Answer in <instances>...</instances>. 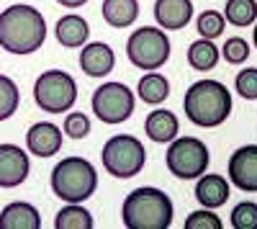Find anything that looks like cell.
<instances>
[{
    "mask_svg": "<svg viewBox=\"0 0 257 229\" xmlns=\"http://www.w3.org/2000/svg\"><path fill=\"white\" fill-rule=\"evenodd\" d=\"M100 16L111 29H128L139 18V0H103Z\"/></svg>",
    "mask_w": 257,
    "mask_h": 229,
    "instance_id": "obj_19",
    "label": "cell"
},
{
    "mask_svg": "<svg viewBox=\"0 0 257 229\" xmlns=\"http://www.w3.org/2000/svg\"><path fill=\"white\" fill-rule=\"evenodd\" d=\"M229 183L244 193H257V144H242L229 155Z\"/></svg>",
    "mask_w": 257,
    "mask_h": 229,
    "instance_id": "obj_10",
    "label": "cell"
},
{
    "mask_svg": "<svg viewBox=\"0 0 257 229\" xmlns=\"http://www.w3.org/2000/svg\"><path fill=\"white\" fill-rule=\"evenodd\" d=\"M173 219V198L155 185H139L121 203V224L126 229H170Z\"/></svg>",
    "mask_w": 257,
    "mask_h": 229,
    "instance_id": "obj_3",
    "label": "cell"
},
{
    "mask_svg": "<svg viewBox=\"0 0 257 229\" xmlns=\"http://www.w3.org/2000/svg\"><path fill=\"white\" fill-rule=\"evenodd\" d=\"M100 162H103V170L113 178H118V180L134 178L147 165L144 142L134 134H113L103 144Z\"/></svg>",
    "mask_w": 257,
    "mask_h": 229,
    "instance_id": "obj_5",
    "label": "cell"
},
{
    "mask_svg": "<svg viewBox=\"0 0 257 229\" xmlns=\"http://www.w3.org/2000/svg\"><path fill=\"white\" fill-rule=\"evenodd\" d=\"M80 70L88 77H108L116 67V52L105 41H88L80 52Z\"/></svg>",
    "mask_w": 257,
    "mask_h": 229,
    "instance_id": "obj_13",
    "label": "cell"
},
{
    "mask_svg": "<svg viewBox=\"0 0 257 229\" xmlns=\"http://www.w3.org/2000/svg\"><path fill=\"white\" fill-rule=\"evenodd\" d=\"M231 229H257V203L254 201H239L229 214Z\"/></svg>",
    "mask_w": 257,
    "mask_h": 229,
    "instance_id": "obj_26",
    "label": "cell"
},
{
    "mask_svg": "<svg viewBox=\"0 0 257 229\" xmlns=\"http://www.w3.org/2000/svg\"><path fill=\"white\" fill-rule=\"evenodd\" d=\"M193 0H155V21L165 31H180L193 21Z\"/></svg>",
    "mask_w": 257,
    "mask_h": 229,
    "instance_id": "obj_14",
    "label": "cell"
},
{
    "mask_svg": "<svg viewBox=\"0 0 257 229\" xmlns=\"http://www.w3.org/2000/svg\"><path fill=\"white\" fill-rule=\"evenodd\" d=\"M47 41V18L29 3H13L0 11V47L8 54H34Z\"/></svg>",
    "mask_w": 257,
    "mask_h": 229,
    "instance_id": "obj_1",
    "label": "cell"
},
{
    "mask_svg": "<svg viewBox=\"0 0 257 229\" xmlns=\"http://www.w3.org/2000/svg\"><path fill=\"white\" fill-rule=\"evenodd\" d=\"M144 134L155 144H170L180 134V119L170 108H155L144 119Z\"/></svg>",
    "mask_w": 257,
    "mask_h": 229,
    "instance_id": "obj_16",
    "label": "cell"
},
{
    "mask_svg": "<svg viewBox=\"0 0 257 229\" xmlns=\"http://www.w3.org/2000/svg\"><path fill=\"white\" fill-rule=\"evenodd\" d=\"M183 229H224V221L216 214V209H206V206H201V209L188 214Z\"/></svg>",
    "mask_w": 257,
    "mask_h": 229,
    "instance_id": "obj_29",
    "label": "cell"
},
{
    "mask_svg": "<svg viewBox=\"0 0 257 229\" xmlns=\"http://www.w3.org/2000/svg\"><path fill=\"white\" fill-rule=\"evenodd\" d=\"M31 173L29 150L18 147L13 142L0 144V188H18L24 185Z\"/></svg>",
    "mask_w": 257,
    "mask_h": 229,
    "instance_id": "obj_11",
    "label": "cell"
},
{
    "mask_svg": "<svg viewBox=\"0 0 257 229\" xmlns=\"http://www.w3.org/2000/svg\"><path fill=\"white\" fill-rule=\"evenodd\" d=\"M211 152L206 147V142L198 137H175L167 144L165 152V165L170 175H175L180 180H196L208 170Z\"/></svg>",
    "mask_w": 257,
    "mask_h": 229,
    "instance_id": "obj_8",
    "label": "cell"
},
{
    "mask_svg": "<svg viewBox=\"0 0 257 229\" xmlns=\"http://www.w3.org/2000/svg\"><path fill=\"white\" fill-rule=\"evenodd\" d=\"M57 229H93L95 219L85 209V203H64L54 216Z\"/></svg>",
    "mask_w": 257,
    "mask_h": 229,
    "instance_id": "obj_22",
    "label": "cell"
},
{
    "mask_svg": "<svg viewBox=\"0 0 257 229\" xmlns=\"http://www.w3.org/2000/svg\"><path fill=\"white\" fill-rule=\"evenodd\" d=\"M249 54H252V47L244 36H229L221 47V57L229 65H244Z\"/></svg>",
    "mask_w": 257,
    "mask_h": 229,
    "instance_id": "obj_28",
    "label": "cell"
},
{
    "mask_svg": "<svg viewBox=\"0 0 257 229\" xmlns=\"http://www.w3.org/2000/svg\"><path fill=\"white\" fill-rule=\"evenodd\" d=\"M34 103L44 113H67L77 103V82L64 70H47L34 80Z\"/></svg>",
    "mask_w": 257,
    "mask_h": 229,
    "instance_id": "obj_7",
    "label": "cell"
},
{
    "mask_svg": "<svg viewBox=\"0 0 257 229\" xmlns=\"http://www.w3.org/2000/svg\"><path fill=\"white\" fill-rule=\"evenodd\" d=\"M90 129H93L90 116L82 113V111H67V116H64V121H62V132L70 139H85L90 134Z\"/></svg>",
    "mask_w": 257,
    "mask_h": 229,
    "instance_id": "obj_27",
    "label": "cell"
},
{
    "mask_svg": "<svg viewBox=\"0 0 257 229\" xmlns=\"http://www.w3.org/2000/svg\"><path fill=\"white\" fill-rule=\"evenodd\" d=\"M234 90L244 100H257V67H244L234 77Z\"/></svg>",
    "mask_w": 257,
    "mask_h": 229,
    "instance_id": "obj_30",
    "label": "cell"
},
{
    "mask_svg": "<svg viewBox=\"0 0 257 229\" xmlns=\"http://www.w3.org/2000/svg\"><path fill=\"white\" fill-rule=\"evenodd\" d=\"M0 229H41V214L29 201H11L0 209Z\"/></svg>",
    "mask_w": 257,
    "mask_h": 229,
    "instance_id": "obj_18",
    "label": "cell"
},
{
    "mask_svg": "<svg viewBox=\"0 0 257 229\" xmlns=\"http://www.w3.org/2000/svg\"><path fill=\"white\" fill-rule=\"evenodd\" d=\"M221 13L229 26L247 29L257 21V0H226V8Z\"/></svg>",
    "mask_w": 257,
    "mask_h": 229,
    "instance_id": "obj_23",
    "label": "cell"
},
{
    "mask_svg": "<svg viewBox=\"0 0 257 229\" xmlns=\"http://www.w3.org/2000/svg\"><path fill=\"white\" fill-rule=\"evenodd\" d=\"M54 36L62 47L67 49H82L90 39V24L77 13H67L62 16L54 24Z\"/></svg>",
    "mask_w": 257,
    "mask_h": 229,
    "instance_id": "obj_17",
    "label": "cell"
},
{
    "mask_svg": "<svg viewBox=\"0 0 257 229\" xmlns=\"http://www.w3.org/2000/svg\"><path fill=\"white\" fill-rule=\"evenodd\" d=\"M52 193L64 203H85L98 191V170L90 160L80 155L62 157L49 175Z\"/></svg>",
    "mask_w": 257,
    "mask_h": 229,
    "instance_id": "obj_4",
    "label": "cell"
},
{
    "mask_svg": "<svg viewBox=\"0 0 257 229\" xmlns=\"http://www.w3.org/2000/svg\"><path fill=\"white\" fill-rule=\"evenodd\" d=\"M252 26H254V29H252V44H254V49H257V21H254Z\"/></svg>",
    "mask_w": 257,
    "mask_h": 229,
    "instance_id": "obj_32",
    "label": "cell"
},
{
    "mask_svg": "<svg viewBox=\"0 0 257 229\" xmlns=\"http://www.w3.org/2000/svg\"><path fill=\"white\" fill-rule=\"evenodd\" d=\"M234 100L231 90L221 80L203 77L196 80L183 95V111L190 124H196L201 129H216L231 116Z\"/></svg>",
    "mask_w": 257,
    "mask_h": 229,
    "instance_id": "obj_2",
    "label": "cell"
},
{
    "mask_svg": "<svg viewBox=\"0 0 257 229\" xmlns=\"http://www.w3.org/2000/svg\"><path fill=\"white\" fill-rule=\"evenodd\" d=\"M57 3H59L62 8H67V11H75V8H82L88 0H57Z\"/></svg>",
    "mask_w": 257,
    "mask_h": 229,
    "instance_id": "obj_31",
    "label": "cell"
},
{
    "mask_svg": "<svg viewBox=\"0 0 257 229\" xmlns=\"http://www.w3.org/2000/svg\"><path fill=\"white\" fill-rule=\"evenodd\" d=\"M62 144H64V134L54 121H36L26 132V150L39 160L54 157L62 150Z\"/></svg>",
    "mask_w": 257,
    "mask_h": 229,
    "instance_id": "obj_12",
    "label": "cell"
},
{
    "mask_svg": "<svg viewBox=\"0 0 257 229\" xmlns=\"http://www.w3.org/2000/svg\"><path fill=\"white\" fill-rule=\"evenodd\" d=\"M21 106V90L16 80L0 72V121H8Z\"/></svg>",
    "mask_w": 257,
    "mask_h": 229,
    "instance_id": "obj_24",
    "label": "cell"
},
{
    "mask_svg": "<svg viewBox=\"0 0 257 229\" xmlns=\"http://www.w3.org/2000/svg\"><path fill=\"white\" fill-rule=\"evenodd\" d=\"M90 108L98 116V121L108 124V127H116V124H123L132 119V113L137 108V95L123 82L108 80L93 90Z\"/></svg>",
    "mask_w": 257,
    "mask_h": 229,
    "instance_id": "obj_9",
    "label": "cell"
},
{
    "mask_svg": "<svg viewBox=\"0 0 257 229\" xmlns=\"http://www.w3.org/2000/svg\"><path fill=\"white\" fill-rule=\"evenodd\" d=\"M224 29H226V18L221 11H203L196 18V31L203 39H216L224 34Z\"/></svg>",
    "mask_w": 257,
    "mask_h": 229,
    "instance_id": "obj_25",
    "label": "cell"
},
{
    "mask_svg": "<svg viewBox=\"0 0 257 229\" xmlns=\"http://www.w3.org/2000/svg\"><path fill=\"white\" fill-rule=\"evenodd\" d=\"M170 54H173V44L167 31L160 26H139L126 39V57L137 70H160L167 65Z\"/></svg>",
    "mask_w": 257,
    "mask_h": 229,
    "instance_id": "obj_6",
    "label": "cell"
},
{
    "mask_svg": "<svg viewBox=\"0 0 257 229\" xmlns=\"http://www.w3.org/2000/svg\"><path fill=\"white\" fill-rule=\"evenodd\" d=\"M196 201L206 209H221V206L229 201L231 196V183L229 178L224 175H216V173H203L201 178H196Z\"/></svg>",
    "mask_w": 257,
    "mask_h": 229,
    "instance_id": "obj_15",
    "label": "cell"
},
{
    "mask_svg": "<svg viewBox=\"0 0 257 229\" xmlns=\"http://www.w3.org/2000/svg\"><path fill=\"white\" fill-rule=\"evenodd\" d=\"M137 95L147 103V106H160V103H165L170 98V80L157 70L144 72L137 82Z\"/></svg>",
    "mask_w": 257,
    "mask_h": 229,
    "instance_id": "obj_20",
    "label": "cell"
},
{
    "mask_svg": "<svg viewBox=\"0 0 257 229\" xmlns=\"http://www.w3.org/2000/svg\"><path fill=\"white\" fill-rule=\"evenodd\" d=\"M188 65L196 70V72H211L213 67L219 65L221 59V49L213 44V39H196L193 44L188 47Z\"/></svg>",
    "mask_w": 257,
    "mask_h": 229,
    "instance_id": "obj_21",
    "label": "cell"
}]
</instances>
